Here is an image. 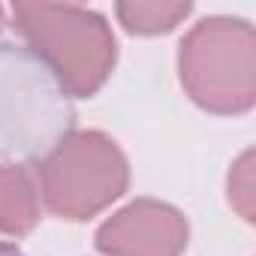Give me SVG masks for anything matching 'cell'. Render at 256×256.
Segmentation results:
<instances>
[{"label": "cell", "instance_id": "obj_1", "mask_svg": "<svg viewBox=\"0 0 256 256\" xmlns=\"http://www.w3.org/2000/svg\"><path fill=\"white\" fill-rule=\"evenodd\" d=\"M76 133V108L58 76L28 46L0 42V160L42 163Z\"/></svg>", "mask_w": 256, "mask_h": 256}, {"label": "cell", "instance_id": "obj_2", "mask_svg": "<svg viewBox=\"0 0 256 256\" xmlns=\"http://www.w3.org/2000/svg\"><path fill=\"white\" fill-rule=\"evenodd\" d=\"M16 30L70 96H94L114 70L118 42L100 12L58 4H12Z\"/></svg>", "mask_w": 256, "mask_h": 256}, {"label": "cell", "instance_id": "obj_3", "mask_svg": "<svg viewBox=\"0 0 256 256\" xmlns=\"http://www.w3.org/2000/svg\"><path fill=\"white\" fill-rule=\"evenodd\" d=\"M178 76L190 100L214 114H241L256 102V34L244 18L214 16L181 40Z\"/></svg>", "mask_w": 256, "mask_h": 256}, {"label": "cell", "instance_id": "obj_4", "mask_svg": "<svg viewBox=\"0 0 256 256\" xmlns=\"http://www.w3.org/2000/svg\"><path fill=\"white\" fill-rule=\"evenodd\" d=\"M40 199L54 217L88 220L130 187V163L114 139L100 130L72 133L36 163Z\"/></svg>", "mask_w": 256, "mask_h": 256}, {"label": "cell", "instance_id": "obj_5", "mask_svg": "<svg viewBox=\"0 0 256 256\" xmlns=\"http://www.w3.org/2000/svg\"><path fill=\"white\" fill-rule=\"evenodd\" d=\"M187 217L157 199H136L112 214L94 235L106 256H181L187 250Z\"/></svg>", "mask_w": 256, "mask_h": 256}, {"label": "cell", "instance_id": "obj_6", "mask_svg": "<svg viewBox=\"0 0 256 256\" xmlns=\"http://www.w3.org/2000/svg\"><path fill=\"white\" fill-rule=\"evenodd\" d=\"M40 223V190L24 166H0V229L28 235Z\"/></svg>", "mask_w": 256, "mask_h": 256}, {"label": "cell", "instance_id": "obj_7", "mask_svg": "<svg viewBox=\"0 0 256 256\" xmlns=\"http://www.w3.org/2000/svg\"><path fill=\"white\" fill-rule=\"evenodd\" d=\"M114 12L126 34L157 36L175 30L193 12V6L190 4H118Z\"/></svg>", "mask_w": 256, "mask_h": 256}, {"label": "cell", "instance_id": "obj_8", "mask_svg": "<svg viewBox=\"0 0 256 256\" xmlns=\"http://www.w3.org/2000/svg\"><path fill=\"white\" fill-rule=\"evenodd\" d=\"M229 202L247 223H253V151H244L229 172Z\"/></svg>", "mask_w": 256, "mask_h": 256}, {"label": "cell", "instance_id": "obj_9", "mask_svg": "<svg viewBox=\"0 0 256 256\" xmlns=\"http://www.w3.org/2000/svg\"><path fill=\"white\" fill-rule=\"evenodd\" d=\"M0 256H24L12 241H4V238H0Z\"/></svg>", "mask_w": 256, "mask_h": 256}, {"label": "cell", "instance_id": "obj_10", "mask_svg": "<svg viewBox=\"0 0 256 256\" xmlns=\"http://www.w3.org/2000/svg\"><path fill=\"white\" fill-rule=\"evenodd\" d=\"M4 24H6V18H4V6H0V30H4Z\"/></svg>", "mask_w": 256, "mask_h": 256}]
</instances>
